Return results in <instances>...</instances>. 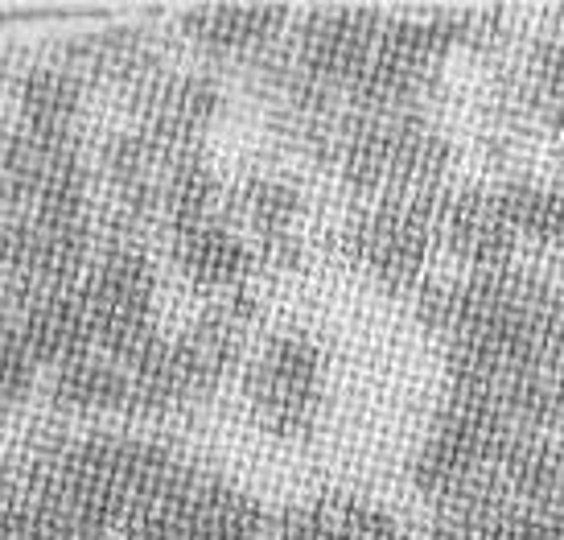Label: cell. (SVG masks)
I'll return each mask as SVG.
<instances>
[{"mask_svg":"<svg viewBox=\"0 0 564 540\" xmlns=\"http://www.w3.org/2000/svg\"><path fill=\"white\" fill-rule=\"evenodd\" d=\"M223 219L236 227L251 248L256 264L293 269L301 260V191L281 174H248L223 198Z\"/></svg>","mask_w":564,"mask_h":540,"instance_id":"10","label":"cell"},{"mask_svg":"<svg viewBox=\"0 0 564 540\" xmlns=\"http://www.w3.org/2000/svg\"><path fill=\"white\" fill-rule=\"evenodd\" d=\"M132 99V128L161 153L203 149V137L223 116V91L194 71H161Z\"/></svg>","mask_w":564,"mask_h":540,"instance_id":"9","label":"cell"},{"mask_svg":"<svg viewBox=\"0 0 564 540\" xmlns=\"http://www.w3.org/2000/svg\"><path fill=\"white\" fill-rule=\"evenodd\" d=\"M502 207L507 219L516 227L519 244H540L561 252L564 248V186L556 182H540V177H516V182H502Z\"/></svg>","mask_w":564,"mask_h":540,"instance_id":"24","label":"cell"},{"mask_svg":"<svg viewBox=\"0 0 564 540\" xmlns=\"http://www.w3.org/2000/svg\"><path fill=\"white\" fill-rule=\"evenodd\" d=\"M79 289L91 314L95 350H104L116 364L137 359L161 334L158 269L144 244H99Z\"/></svg>","mask_w":564,"mask_h":540,"instance_id":"4","label":"cell"},{"mask_svg":"<svg viewBox=\"0 0 564 540\" xmlns=\"http://www.w3.org/2000/svg\"><path fill=\"white\" fill-rule=\"evenodd\" d=\"M223 198H227V186L203 149L165 158L158 177V223L165 231L223 215Z\"/></svg>","mask_w":564,"mask_h":540,"instance_id":"21","label":"cell"},{"mask_svg":"<svg viewBox=\"0 0 564 540\" xmlns=\"http://www.w3.org/2000/svg\"><path fill=\"white\" fill-rule=\"evenodd\" d=\"M544 347L552 359H564V285H552L544 305Z\"/></svg>","mask_w":564,"mask_h":540,"instance_id":"27","label":"cell"},{"mask_svg":"<svg viewBox=\"0 0 564 540\" xmlns=\"http://www.w3.org/2000/svg\"><path fill=\"white\" fill-rule=\"evenodd\" d=\"M383 21L388 13L376 4H317L293 30V42L272 50V63L305 91L343 99L371 58Z\"/></svg>","mask_w":564,"mask_h":540,"instance_id":"5","label":"cell"},{"mask_svg":"<svg viewBox=\"0 0 564 540\" xmlns=\"http://www.w3.org/2000/svg\"><path fill=\"white\" fill-rule=\"evenodd\" d=\"M511 433L519 430L507 421L495 392L449 384V397L412 462V487L441 511L466 504L495 487V466Z\"/></svg>","mask_w":564,"mask_h":540,"instance_id":"3","label":"cell"},{"mask_svg":"<svg viewBox=\"0 0 564 540\" xmlns=\"http://www.w3.org/2000/svg\"><path fill=\"white\" fill-rule=\"evenodd\" d=\"M264 540H412L392 511L355 495H326L301 504L281 525H268Z\"/></svg>","mask_w":564,"mask_h":540,"instance_id":"18","label":"cell"},{"mask_svg":"<svg viewBox=\"0 0 564 540\" xmlns=\"http://www.w3.org/2000/svg\"><path fill=\"white\" fill-rule=\"evenodd\" d=\"M170 256L189 285L210 293V298L248 289L251 272L260 269L256 256H251V248L243 244V236H239L223 215L186 223V227H173Z\"/></svg>","mask_w":564,"mask_h":540,"instance_id":"16","label":"cell"},{"mask_svg":"<svg viewBox=\"0 0 564 540\" xmlns=\"http://www.w3.org/2000/svg\"><path fill=\"white\" fill-rule=\"evenodd\" d=\"M63 433H30L0 466V540H70L50 499V462Z\"/></svg>","mask_w":564,"mask_h":540,"instance_id":"11","label":"cell"},{"mask_svg":"<svg viewBox=\"0 0 564 540\" xmlns=\"http://www.w3.org/2000/svg\"><path fill=\"white\" fill-rule=\"evenodd\" d=\"M243 392L256 425L268 438L305 442L326 404V350L301 331L272 334L251 359Z\"/></svg>","mask_w":564,"mask_h":540,"instance_id":"6","label":"cell"},{"mask_svg":"<svg viewBox=\"0 0 564 540\" xmlns=\"http://www.w3.org/2000/svg\"><path fill=\"white\" fill-rule=\"evenodd\" d=\"M79 285L33 293L13 310V326L21 334V343L33 355V364L46 367V371H58V367L75 364L95 350L91 314H87Z\"/></svg>","mask_w":564,"mask_h":540,"instance_id":"15","label":"cell"},{"mask_svg":"<svg viewBox=\"0 0 564 540\" xmlns=\"http://www.w3.org/2000/svg\"><path fill=\"white\" fill-rule=\"evenodd\" d=\"M516 511L519 508L499 492V483H495V487L478 492L466 504L441 511V520L429 532V540H511Z\"/></svg>","mask_w":564,"mask_h":540,"instance_id":"25","label":"cell"},{"mask_svg":"<svg viewBox=\"0 0 564 540\" xmlns=\"http://www.w3.org/2000/svg\"><path fill=\"white\" fill-rule=\"evenodd\" d=\"M486 392H495L519 433L564 438V359H535Z\"/></svg>","mask_w":564,"mask_h":540,"instance_id":"22","label":"cell"},{"mask_svg":"<svg viewBox=\"0 0 564 540\" xmlns=\"http://www.w3.org/2000/svg\"><path fill=\"white\" fill-rule=\"evenodd\" d=\"M87 87L63 63H30L13 79V120L9 125L54 137H79Z\"/></svg>","mask_w":564,"mask_h":540,"instance_id":"19","label":"cell"},{"mask_svg":"<svg viewBox=\"0 0 564 540\" xmlns=\"http://www.w3.org/2000/svg\"><path fill=\"white\" fill-rule=\"evenodd\" d=\"M189 466L182 450L132 433H63L50 462V499L70 540H108L144 499Z\"/></svg>","mask_w":564,"mask_h":540,"instance_id":"1","label":"cell"},{"mask_svg":"<svg viewBox=\"0 0 564 540\" xmlns=\"http://www.w3.org/2000/svg\"><path fill=\"white\" fill-rule=\"evenodd\" d=\"M329 161L346 186L367 198L437 194L454 165V144L424 111L346 108Z\"/></svg>","mask_w":564,"mask_h":540,"instance_id":"2","label":"cell"},{"mask_svg":"<svg viewBox=\"0 0 564 540\" xmlns=\"http://www.w3.org/2000/svg\"><path fill=\"white\" fill-rule=\"evenodd\" d=\"M50 409L66 421H104V417L128 413V371L124 364L108 359L104 350H91L75 364L50 371L46 388Z\"/></svg>","mask_w":564,"mask_h":540,"instance_id":"20","label":"cell"},{"mask_svg":"<svg viewBox=\"0 0 564 540\" xmlns=\"http://www.w3.org/2000/svg\"><path fill=\"white\" fill-rule=\"evenodd\" d=\"M449 54L454 50L429 9L412 17H388L346 99L355 111H421Z\"/></svg>","mask_w":564,"mask_h":540,"instance_id":"8","label":"cell"},{"mask_svg":"<svg viewBox=\"0 0 564 540\" xmlns=\"http://www.w3.org/2000/svg\"><path fill=\"white\" fill-rule=\"evenodd\" d=\"M437 248V194L371 198L346 223V256L388 293L421 285Z\"/></svg>","mask_w":564,"mask_h":540,"instance_id":"7","label":"cell"},{"mask_svg":"<svg viewBox=\"0 0 564 540\" xmlns=\"http://www.w3.org/2000/svg\"><path fill=\"white\" fill-rule=\"evenodd\" d=\"M54 63H63L70 75H79L83 87H116L124 96H137L144 83L165 71L158 37L141 25H116V30L66 37L54 50Z\"/></svg>","mask_w":564,"mask_h":540,"instance_id":"14","label":"cell"},{"mask_svg":"<svg viewBox=\"0 0 564 540\" xmlns=\"http://www.w3.org/2000/svg\"><path fill=\"white\" fill-rule=\"evenodd\" d=\"M437 244L449 248L470 272L507 269L516 264L519 236L499 186H466V191H437Z\"/></svg>","mask_w":564,"mask_h":540,"instance_id":"12","label":"cell"},{"mask_svg":"<svg viewBox=\"0 0 564 540\" xmlns=\"http://www.w3.org/2000/svg\"><path fill=\"white\" fill-rule=\"evenodd\" d=\"M289 17V4H189L177 17V33L203 58L251 66L281 46Z\"/></svg>","mask_w":564,"mask_h":540,"instance_id":"13","label":"cell"},{"mask_svg":"<svg viewBox=\"0 0 564 540\" xmlns=\"http://www.w3.org/2000/svg\"><path fill=\"white\" fill-rule=\"evenodd\" d=\"M499 492L528 511H564V442L544 433H511L495 466Z\"/></svg>","mask_w":564,"mask_h":540,"instance_id":"17","label":"cell"},{"mask_svg":"<svg viewBox=\"0 0 564 540\" xmlns=\"http://www.w3.org/2000/svg\"><path fill=\"white\" fill-rule=\"evenodd\" d=\"M523 96L532 108V128L564 158V30H544L519 63Z\"/></svg>","mask_w":564,"mask_h":540,"instance_id":"23","label":"cell"},{"mask_svg":"<svg viewBox=\"0 0 564 540\" xmlns=\"http://www.w3.org/2000/svg\"><path fill=\"white\" fill-rule=\"evenodd\" d=\"M37 376H42V367L33 364L13 318L0 310V417L17 413L37 392Z\"/></svg>","mask_w":564,"mask_h":540,"instance_id":"26","label":"cell"}]
</instances>
